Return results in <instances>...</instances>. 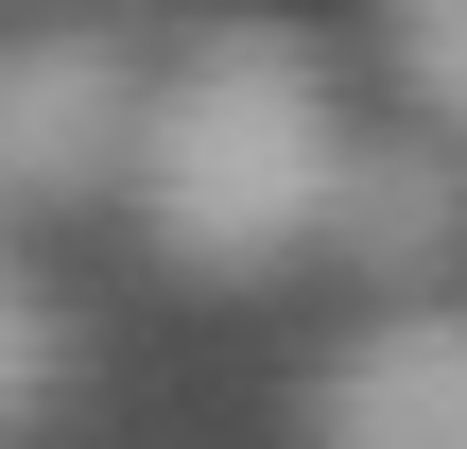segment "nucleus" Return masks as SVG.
<instances>
[{
  "mask_svg": "<svg viewBox=\"0 0 467 449\" xmlns=\"http://www.w3.org/2000/svg\"><path fill=\"white\" fill-rule=\"evenodd\" d=\"M329 173H347V104H329V52L295 17H208V35L156 52L121 208L173 277H208V294L295 277L329 242Z\"/></svg>",
  "mask_w": 467,
  "mask_h": 449,
  "instance_id": "1",
  "label": "nucleus"
},
{
  "mask_svg": "<svg viewBox=\"0 0 467 449\" xmlns=\"http://www.w3.org/2000/svg\"><path fill=\"white\" fill-rule=\"evenodd\" d=\"M139 104H156V52H139L121 17H17V35H0V225L121 190Z\"/></svg>",
  "mask_w": 467,
  "mask_h": 449,
  "instance_id": "2",
  "label": "nucleus"
},
{
  "mask_svg": "<svg viewBox=\"0 0 467 449\" xmlns=\"http://www.w3.org/2000/svg\"><path fill=\"white\" fill-rule=\"evenodd\" d=\"M312 260H347L364 294H451L467 277V138L451 121H381V138H347V173H329V242Z\"/></svg>",
  "mask_w": 467,
  "mask_h": 449,
  "instance_id": "3",
  "label": "nucleus"
},
{
  "mask_svg": "<svg viewBox=\"0 0 467 449\" xmlns=\"http://www.w3.org/2000/svg\"><path fill=\"white\" fill-rule=\"evenodd\" d=\"M312 449H467V294H381L312 363Z\"/></svg>",
  "mask_w": 467,
  "mask_h": 449,
  "instance_id": "4",
  "label": "nucleus"
},
{
  "mask_svg": "<svg viewBox=\"0 0 467 449\" xmlns=\"http://www.w3.org/2000/svg\"><path fill=\"white\" fill-rule=\"evenodd\" d=\"M52 398H69V311H52V277L17 260V225H0V449L35 433Z\"/></svg>",
  "mask_w": 467,
  "mask_h": 449,
  "instance_id": "5",
  "label": "nucleus"
},
{
  "mask_svg": "<svg viewBox=\"0 0 467 449\" xmlns=\"http://www.w3.org/2000/svg\"><path fill=\"white\" fill-rule=\"evenodd\" d=\"M381 69H399L416 121H451V138H467V0H381Z\"/></svg>",
  "mask_w": 467,
  "mask_h": 449,
  "instance_id": "6",
  "label": "nucleus"
}]
</instances>
